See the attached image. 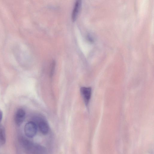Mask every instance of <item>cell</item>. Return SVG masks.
<instances>
[{"mask_svg":"<svg viewBox=\"0 0 154 154\" xmlns=\"http://www.w3.org/2000/svg\"><path fill=\"white\" fill-rule=\"evenodd\" d=\"M25 112L22 109H19L15 114V120L18 126H20L23 122L25 118Z\"/></svg>","mask_w":154,"mask_h":154,"instance_id":"3957f363","label":"cell"},{"mask_svg":"<svg viewBox=\"0 0 154 154\" xmlns=\"http://www.w3.org/2000/svg\"><path fill=\"white\" fill-rule=\"evenodd\" d=\"M81 92L85 103L86 105L88 104L91 97L92 89L90 87H82Z\"/></svg>","mask_w":154,"mask_h":154,"instance_id":"7a4b0ae2","label":"cell"},{"mask_svg":"<svg viewBox=\"0 0 154 154\" xmlns=\"http://www.w3.org/2000/svg\"><path fill=\"white\" fill-rule=\"evenodd\" d=\"M25 134L28 137L32 138L35 135L37 131L36 123L32 121L28 122L25 125L24 129Z\"/></svg>","mask_w":154,"mask_h":154,"instance_id":"6da1fadb","label":"cell"},{"mask_svg":"<svg viewBox=\"0 0 154 154\" xmlns=\"http://www.w3.org/2000/svg\"><path fill=\"white\" fill-rule=\"evenodd\" d=\"M3 118V113L2 111L0 110V123L1 121Z\"/></svg>","mask_w":154,"mask_h":154,"instance_id":"52a82bcc","label":"cell"},{"mask_svg":"<svg viewBox=\"0 0 154 154\" xmlns=\"http://www.w3.org/2000/svg\"><path fill=\"white\" fill-rule=\"evenodd\" d=\"M6 141L5 131L4 127L0 125V142L2 144H4Z\"/></svg>","mask_w":154,"mask_h":154,"instance_id":"8992f818","label":"cell"},{"mask_svg":"<svg viewBox=\"0 0 154 154\" xmlns=\"http://www.w3.org/2000/svg\"><path fill=\"white\" fill-rule=\"evenodd\" d=\"M38 126L42 133L44 134H47L49 131V127L48 125L45 121H41L38 123Z\"/></svg>","mask_w":154,"mask_h":154,"instance_id":"5b68a950","label":"cell"},{"mask_svg":"<svg viewBox=\"0 0 154 154\" xmlns=\"http://www.w3.org/2000/svg\"><path fill=\"white\" fill-rule=\"evenodd\" d=\"M81 5V1H78L76 2L72 13V20L75 22L78 17Z\"/></svg>","mask_w":154,"mask_h":154,"instance_id":"277c9868","label":"cell"}]
</instances>
